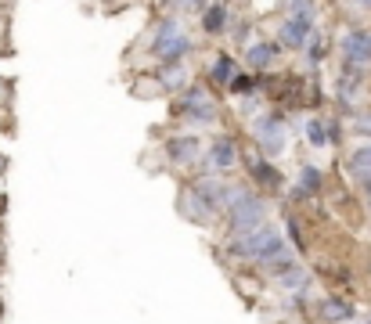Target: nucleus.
Returning a JSON list of instances; mask_svg holds the SVG:
<instances>
[{
	"instance_id": "nucleus-1",
	"label": "nucleus",
	"mask_w": 371,
	"mask_h": 324,
	"mask_svg": "<svg viewBox=\"0 0 371 324\" xmlns=\"http://www.w3.org/2000/svg\"><path fill=\"white\" fill-rule=\"evenodd\" d=\"M339 54H343V65H339L343 76H367L371 73V29L343 32L339 37Z\"/></svg>"
},
{
	"instance_id": "nucleus-2",
	"label": "nucleus",
	"mask_w": 371,
	"mask_h": 324,
	"mask_svg": "<svg viewBox=\"0 0 371 324\" xmlns=\"http://www.w3.org/2000/svg\"><path fill=\"white\" fill-rule=\"evenodd\" d=\"M249 134L260 148V155L267 158H277L285 151V134H289V126H285V116L282 112H260L249 119Z\"/></svg>"
},
{
	"instance_id": "nucleus-3",
	"label": "nucleus",
	"mask_w": 371,
	"mask_h": 324,
	"mask_svg": "<svg viewBox=\"0 0 371 324\" xmlns=\"http://www.w3.org/2000/svg\"><path fill=\"white\" fill-rule=\"evenodd\" d=\"M177 116L191 126H216L220 123V105L202 87H184L177 97Z\"/></svg>"
},
{
	"instance_id": "nucleus-4",
	"label": "nucleus",
	"mask_w": 371,
	"mask_h": 324,
	"mask_svg": "<svg viewBox=\"0 0 371 324\" xmlns=\"http://www.w3.org/2000/svg\"><path fill=\"white\" fill-rule=\"evenodd\" d=\"M277 238H285V235L277 231V227L263 223V227H256V231H249V235H231L227 245H224V252L234 256V259H241V263H256V259H260Z\"/></svg>"
},
{
	"instance_id": "nucleus-5",
	"label": "nucleus",
	"mask_w": 371,
	"mask_h": 324,
	"mask_svg": "<svg viewBox=\"0 0 371 324\" xmlns=\"http://www.w3.org/2000/svg\"><path fill=\"white\" fill-rule=\"evenodd\" d=\"M224 220H227V231L231 235H249V231H256V227L267 223V202L260 199L256 191H249L241 202H234L224 213Z\"/></svg>"
},
{
	"instance_id": "nucleus-6",
	"label": "nucleus",
	"mask_w": 371,
	"mask_h": 324,
	"mask_svg": "<svg viewBox=\"0 0 371 324\" xmlns=\"http://www.w3.org/2000/svg\"><path fill=\"white\" fill-rule=\"evenodd\" d=\"M202 162H206L209 177H224L241 162V148L231 134H220V137L209 141V148H202Z\"/></svg>"
},
{
	"instance_id": "nucleus-7",
	"label": "nucleus",
	"mask_w": 371,
	"mask_h": 324,
	"mask_svg": "<svg viewBox=\"0 0 371 324\" xmlns=\"http://www.w3.org/2000/svg\"><path fill=\"white\" fill-rule=\"evenodd\" d=\"M245 166H249V177H253L256 187H263V191H282L285 187V177L274 166V158H267L260 151H249L245 155Z\"/></svg>"
},
{
	"instance_id": "nucleus-8",
	"label": "nucleus",
	"mask_w": 371,
	"mask_h": 324,
	"mask_svg": "<svg viewBox=\"0 0 371 324\" xmlns=\"http://www.w3.org/2000/svg\"><path fill=\"white\" fill-rule=\"evenodd\" d=\"M163 155L173 166H191L195 158H202V141H199V134H173V137H166Z\"/></svg>"
},
{
	"instance_id": "nucleus-9",
	"label": "nucleus",
	"mask_w": 371,
	"mask_h": 324,
	"mask_svg": "<svg viewBox=\"0 0 371 324\" xmlns=\"http://www.w3.org/2000/svg\"><path fill=\"white\" fill-rule=\"evenodd\" d=\"M277 54H282V44L277 40H249L245 44V69L249 73H267V69H274Z\"/></svg>"
},
{
	"instance_id": "nucleus-10",
	"label": "nucleus",
	"mask_w": 371,
	"mask_h": 324,
	"mask_svg": "<svg viewBox=\"0 0 371 324\" xmlns=\"http://www.w3.org/2000/svg\"><path fill=\"white\" fill-rule=\"evenodd\" d=\"M191 47H195V40L188 37V32H173V37L166 40V44H159V47H151V54L159 58V65H180L184 58L191 54Z\"/></svg>"
},
{
	"instance_id": "nucleus-11",
	"label": "nucleus",
	"mask_w": 371,
	"mask_h": 324,
	"mask_svg": "<svg viewBox=\"0 0 371 324\" xmlns=\"http://www.w3.org/2000/svg\"><path fill=\"white\" fill-rule=\"evenodd\" d=\"M314 25L310 22H299V18H282V25H277V44L289 47V51H303L306 40H310Z\"/></svg>"
},
{
	"instance_id": "nucleus-12",
	"label": "nucleus",
	"mask_w": 371,
	"mask_h": 324,
	"mask_svg": "<svg viewBox=\"0 0 371 324\" xmlns=\"http://www.w3.org/2000/svg\"><path fill=\"white\" fill-rule=\"evenodd\" d=\"M238 73H241V65L234 61V54H227V51L213 54V61H209V83H213L216 90H227V83H231Z\"/></svg>"
},
{
	"instance_id": "nucleus-13",
	"label": "nucleus",
	"mask_w": 371,
	"mask_h": 324,
	"mask_svg": "<svg viewBox=\"0 0 371 324\" xmlns=\"http://www.w3.org/2000/svg\"><path fill=\"white\" fill-rule=\"evenodd\" d=\"M321 317H325L328 324H350V320L357 317V306H353L346 296H325Z\"/></svg>"
},
{
	"instance_id": "nucleus-14",
	"label": "nucleus",
	"mask_w": 371,
	"mask_h": 324,
	"mask_svg": "<svg viewBox=\"0 0 371 324\" xmlns=\"http://www.w3.org/2000/svg\"><path fill=\"white\" fill-rule=\"evenodd\" d=\"M227 25H231V11H227L224 0H213V4L202 8V29L209 32V37H220V32H227Z\"/></svg>"
},
{
	"instance_id": "nucleus-15",
	"label": "nucleus",
	"mask_w": 371,
	"mask_h": 324,
	"mask_svg": "<svg viewBox=\"0 0 371 324\" xmlns=\"http://www.w3.org/2000/svg\"><path fill=\"white\" fill-rule=\"evenodd\" d=\"M346 170H350V177H353L357 184H364V180L371 177V141H367V144H357V148L346 155Z\"/></svg>"
},
{
	"instance_id": "nucleus-16",
	"label": "nucleus",
	"mask_w": 371,
	"mask_h": 324,
	"mask_svg": "<svg viewBox=\"0 0 371 324\" xmlns=\"http://www.w3.org/2000/svg\"><path fill=\"white\" fill-rule=\"evenodd\" d=\"M360 87H364V76H343V73H339V80H335V101L343 108H353L360 101Z\"/></svg>"
},
{
	"instance_id": "nucleus-17",
	"label": "nucleus",
	"mask_w": 371,
	"mask_h": 324,
	"mask_svg": "<svg viewBox=\"0 0 371 324\" xmlns=\"http://www.w3.org/2000/svg\"><path fill=\"white\" fill-rule=\"evenodd\" d=\"M296 187L310 199V194H317L321 187H325V173L317 170V166H310V162H303L299 166V177H296Z\"/></svg>"
},
{
	"instance_id": "nucleus-18",
	"label": "nucleus",
	"mask_w": 371,
	"mask_h": 324,
	"mask_svg": "<svg viewBox=\"0 0 371 324\" xmlns=\"http://www.w3.org/2000/svg\"><path fill=\"white\" fill-rule=\"evenodd\" d=\"M184 83H188V69L184 65H163L159 69V90L177 94V90H184Z\"/></svg>"
},
{
	"instance_id": "nucleus-19",
	"label": "nucleus",
	"mask_w": 371,
	"mask_h": 324,
	"mask_svg": "<svg viewBox=\"0 0 371 324\" xmlns=\"http://www.w3.org/2000/svg\"><path fill=\"white\" fill-rule=\"evenodd\" d=\"M274 281H277V288L303 292V288H306V281H310V274H306V267H303V263H296V267H289V270H282V274H274Z\"/></svg>"
},
{
	"instance_id": "nucleus-20",
	"label": "nucleus",
	"mask_w": 371,
	"mask_h": 324,
	"mask_svg": "<svg viewBox=\"0 0 371 324\" xmlns=\"http://www.w3.org/2000/svg\"><path fill=\"white\" fill-rule=\"evenodd\" d=\"M303 134H306V141H310L314 148H328V130H325V119H306V126H303Z\"/></svg>"
},
{
	"instance_id": "nucleus-21",
	"label": "nucleus",
	"mask_w": 371,
	"mask_h": 324,
	"mask_svg": "<svg viewBox=\"0 0 371 324\" xmlns=\"http://www.w3.org/2000/svg\"><path fill=\"white\" fill-rule=\"evenodd\" d=\"M227 94H234L238 101H241V97H253V94H256V80H253V73H238V76L227 83Z\"/></svg>"
},
{
	"instance_id": "nucleus-22",
	"label": "nucleus",
	"mask_w": 371,
	"mask_h": 324,
	"mask_svg": "<svg viewBox=\"0 0 371 324\" xmlns=\"http://www.w3.org/2000/svg\"><path fill=\"white\" fill-rule=\"evenodd\" d=\"M306 65H321V58H325V37H321V32L314 29L310 32V40H306Z\"/></svg>"
},
{
	"instance_id": "nucleus-23",
	"label": "nucleus",
	"mask_w": 371,
	"mask_h": 324,
	"mask_svg": "<svg viewBox=\"0 0 371 324\" xmlns=\"http://www.w3.org/2000/svg\"><path fill=\"white\" fill-rule=\"evenodd\" d=\"M285 231H289V238H292V242H289V245H292V249H296V252H303V249H306V238H303V235H299V223H296V220H292V216H289V220H285Z\"/></svg>"
},
{
	"instance_id": "nucleus-24",
	"label": "nucleus",
	"mask_w": 371,
	"mask_h": 324,
	"mask_svg": "<svg viewBox=\"0 0 371 324\" xmlns=\"http://www.w3.org/2000/svg\"><path fill=\"white\" fill-rule=\"evenodd\" d=\"M325 130H328V144H335L339 137H343V126H339V119H325Z\"/></svg>"
},
{
	"instance_id": "nucleus-25",
	"label": "nucleus",
	"mask_w": 371,
	"mask_h": 324,
	"mask_svg": "<svg viewBox=\"0 0 371 324\" xmlns=\"http://www.w3.org/2000/svg\"><path fill=\"white\" fill-rule=\"evenodd\" d=\"M353 134H360V137H371V116H360V119L353 123Z\"/></svg>"
},
{
	"instance_id": "nucleus-26",
	"label": "nucleus",
	"mask_w": 371,
	"mask_h": 324,
	"mask_svg": "<svg viewBox=\"0 0 371 324\" xmlns=\"http://www.w3.org/2000/svg\"><path fill=\"white\" fill-rule=\"evenodd\" d=\"M184 8H191V11L199 8V11H202V8H206V0H184Z\"/></svg>"
},
{
	"instance_id": "nucleus-27",
	"label": "nucleus",
	"mask_w": 371,
	"mask_h": 324,
	"mask_svg": "<svg viewBox=\"0 0 371 324\" xmlns=\"http://www.w3.org/2000/svg\"><path fill=\"white\" fill-rule=\"evenodd\" d=\"M360 187H364V194H367V206H371V177H367V180H364Z\"/></svg>"
},
{
	"instance_id": "nucleus-28",
	"label": "nucleus",
	"mask_w": 371,
	"mask_h": 324,
	"mask_svg": "<svg viewBox=\"0 0 371 324\" xmlns=\"http://www.w3.org/2000/svg\"><path fill=\"white\" fill-rule=\"evenodd\" d=\"M357 8H364V11H371V0H353Z\"/></svg>"
},
{
	"instance_id": "nucleus-29",
	"label": "nucleus",
	"mask_w": 371,
	"mask_h": 324,
	"mask_svg": "<svg viewBox=\"0 0 371 324\" xmlns=\"http://www.w3.org/2000/svg\"><path fill=\"white\" fill-rule=\"evenodd\" d=\"M367 324H371V313H367Z\"/></svg>"
}]
</instances>
